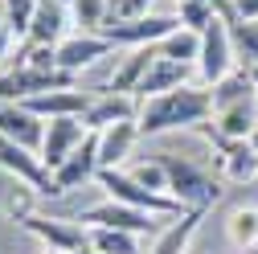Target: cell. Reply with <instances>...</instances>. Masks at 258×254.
Masks as SVG:
<instances>
[{"label":"cell","instance_id":"obj_1","mask_svg":"<svg viewBox=\"0 0 258 254\" xmlns=\"http://www.w3.org/2000/svg\"><path fill=\"white\" fill-rule=\"evenodd\" d=\"M213 119V94L201 86H176L164 94H152V99H140V136H164L176 132V127H201Z\"/></svg>","mask_w":258,"mask_h":254},{"label":"cell","instance_id":"obj_2","mask_svg":"<svg viewBox=\"0 0 258 254\" xmlns=\"http://www.w3.org/2000/svg\"><path fill=\"white\" fill-rule=\"evenodd\" d=\"M160 160L168 168V197H176L184 209H213L221 201V180L209 176L205 168H197L192 160L172 156V152H164Z\"/></svg>","mask_w":258,"mask_h":254},{"label":"cell","instance_id":"obj_3","mask_svg":"<svg viewBox=\"0 0 258 254\" xmlns=\"http://www.w3.org/2000/svg\"><path fill=\"white\" fill-rule=\"evenodd\" d=\"M94 184H103L111 201L132 205V209H144V213H152V217H180V213H184V205H180L176 197L152 193V188H144L132 172H123V168H99V180H94Z\"/></svg>","mask_w":258,"mask_h":254},{"label":"cell","instance_id":"obj_4","mask_svg":"<svg viewBox=\"0 0 258 254\" xmlns=\"http://www.w3.org/2000/svg\"><path fill=\"white\" fill-rule=\"evenodd\" d=\"M234 37H230V17H213L201 33V57H197V74L205 86H217L225 74L234 70Z\"/></svg>","mask_w":258,"mask_h":254},{"label":"cell","instance_id":"obj_5","mask_svg":"<svg viewBox=\"0 0 258 254\" xmlns=\"http://www.w3.org/2000/svg\"><path fill=\"white\" fill-rule=\"evenodd\" d=\"M74 86L70 70H33V66H13L0 74V103H29L33 94L45 90H66Z\"/></svg>","mask_w":258,"mask_h":254},{"label":"cell","instance_id":"obj_6","mask_svg":"<svg viewBox=\"0 0 258 254\" xmlns=\"http://www.w3.org/2000/svg\"><path fill=\"white\" fill-rule=\"evenodd\" d=\"M99 132H86V140L53 168V197H66L74 193V188L90 184V180H99Z\"/></svg>","mask_w":258,"mask_h":254},{"label":"cell","instance_id":"obj_7","mask_svg":"<svg viewBox=\"0 0 258 254\" xmlns=\"http://www.w3.org/2000/svg\"><path fill=\"white\" fill-rule=\"evenodd\" d=\"M172 29H180V17H136V21H103L99 25V37H107L111 45H156V41H164Z\"/></svg>","mask_w":258,"mask_h":254},{"label":"cell","instance_id":"obj_8","mask_svg":"<svg viewBox=\"0 0 258 254\" xmlns=\"http://www.w3.org/2000/svg\"><path fill=\"white\" fill-rule=\"evenodd\" d=\"M74 221H82L86 230H94V226H103V230H123V234H148L156 221H152V213H144V209H132V205H119V201H103V205H90V209H82Z\"/></svg>","mask_w":258,"mask_h":254},{"label":"cell","instance_id":"obj_9","mask_svg":"<svg viewBox=\"0 0 258 254\" xmlns=\"http://www.w3.org/2000/svg\"><path fill=\"white\" fill-rule=\"evenodd\" d=\"M25 230L33 234L45 250H53V254H74V250L90 246L86 226H78V221H66V217H41V213H33V217L25 221Z\"/></svg>","mask_w":258,"mask_h":254},{"label":"cell","instance_id":"obj_10","mask_svg":"<svg viewBox=\"0 0 258 254\" xmlns=\"http://www.w3.org/2000/svg\"><path fill=\"white\" fill-rule=\"evenodd\" d=\"M99 99V94H90V90H78V86H66V90H45V94H33L25 107L33 111L37 119H82L90 111V103Z\"/></svg>","mask_w":258,"mask_h":254},{"label":"cell","instance_id":"obj_11","mask_svg":"<svg viewBox=\"0 0 258 254\" xmlns=\"http://www.w3.org/2000/svg\"><path fill=\"white\" fill-rule=\"evenodd\" d=\"M0 136L29 148V152H41L45 140V119H37L25 103H0Z\"/></svg>","mask_w":258,"mask_h":254},{"label":"cell","instance_id":"obj_12","mask_svg":"<svg viewBox=\"0 0 258 254\" xmlns=\"http://www.w3.org/2000/svg\"><path fill=\"white\" fill-rule=\"evenodd\" d=\"M82 140H86V123H82V119H49V123H45L41 152H37V156H41V164L53 172V168L66 160V156H70Z\"/></svg>","mask_w":258,"mask_h":254},{"label":"cell","instance_id":"obj_13","mask_svg":"<svg viewBox=\"0 0 258 254\" xmlns=\"http://www.w3.org/2000/svg\"><path fill=\"white\" fill-rule=\"evenodd\" d=\"M66 25H70V5H61V0H37V13H33L25 45H61L66 41Z\"/></svg>","mask_w":258,"mask_h":254},{"label":"cell","instance_id":"obj_14","mask_svg":"<svg viewBox=\"0 0 258 254\" xmlns=\"http://www.w3.org/2000/svg\"><path fill=\"white\" fill-rule=\"evenodd\" d=\"M115 45L107 41V37H99V33H74V37H66L57 45V66L61 70H70V74H78L82 66H94L99 57H107Z\"/></svg>","mask_w":258,"mask_h":254},{"label":"cell","instance_id":"obj_15","mask_svg":"<svg viewBox=\"0 0 258 254\" xmlns=\"http://www.w3.org/2000/svg\"><path fill=\"white\" fill-rule=\"evenodd\" d=\"M136 115H140V99H136V94H111V90H103L99 99L90 103V111L82 115V123H86V132H103V127L123 123V119H136Z\"/></svg>","mask_w":258,"mask_h":254},{"label":"cell","instance_id":"obj_16","mask_svg":"<svg viewBox=\"0 0 258 254\" xmlns=\"http://www.w3.org/2000/svg\"><path fill=\"white\" fill-rule=\"evenodd\" d=\"M205 213H209V209H184L180 217H172L168 226L156 234V242H152V254H188V242H192V234L201 230Z\"/></svg>","mask_w":258,"mask_h":254},{"label":"cell","instance_id":"obj_17","mask_svg":"<svg viewBox=\"0 0 258 254\" xmlns=\"http://www.w3.org/2000/svg\"><path fill=\"white\" fill-rule=\"evenodd\" d=\"M136 140H140V123L136 119H123V123L103 127V132H99V164L103 168H119L127 156H132Z\"/></svg>","mask_w":258,"mask_h":254},{"label":"cell","instance_id":"obj_18","mask_svg":"<svg viewBox=\"0 0 258 254\" xmlns=\"http://www.w3.org/2000/svg\"><path fill=\"white\" fill-rule=\"evenodd\" d=\"M254 119H258V94H250V99H242V103H230V107H221V111H213V132H217L221 140H250Z\"/></svg>","mask_w":258,"mask_h":254},{"label":"cell","instance_id":"obj_19","mask_svg":"<svg viewBox=\"0 0 258 254\" xmlns=\"http://www.w3.org/2000/svg\"><path fill=\"white\" fill-rule=\"evenodd\" d=\"M152 61H156V45H140V49H132V53L123 57V66L111 74L107 90H111V94H140V82L148 78Z\"/></svg>","mask_w":258,"mask_h":254},{"label":"cell","instance_id":"obj_20","mask_svg":"<svg viewBox=\"0 0 258 254\" xmlns=\"http://www.w3.org/2000/svg\"><path fill=\"white\" fill-rule=\"evenodd\" d=\"M176 86H188V66L168 61V57L156 53V61H152L148 78L140 82V94H136V99H152V94H164V90H176Z\"/></svg>","mask_w":258,"mask_h":254},{"label":"cell","instance_id":"obj_21","mask_svg":"<svg viewBox=\"0 0 258 254\" xmlns=\"http://www.w3.org/2000/svg\"><path fill=\"white\" fill-rule=\"evenodd\" d=\"M156 53L168 57V61H180V66H197L201 57V33H192V29H172L164 41H156Z\"/></svg>","mask_w":258,"mask_h":254},{"label":"cell","instance_id":"obj_22","mask_svg":"<svg viewBox=\"0 0 258 254\" xmlns=\"http://www.w3.org/2000/svg\"><path fill=\"white\" fill-rule=\"evenodd\" d=\"M209 94H213V111H221V107H230V103H242V99H250V94H254L250 66H234V70L225 74L217 86H209Z\"/></svg>","mask_w":258,"mask_h":254},{"label":"cell","instance_id":"obj_23","mask_svg":"<svg viewBox=\"0 0 258 254\" xmlns=\"http://www.w3.org/2000/svg\"><path fill=\"white\" fill-rule=\"evenodd\" d=\"M225 238H230L238 250H254L258 246V209L254 205H238L225 217Z\"/></svg>","mask_w":258,"mask_h":254},{"label":"cell","instance_id":"obj_24","mask_svg":"<svg viewBox=\"0 0 258 254\" xmlns=\"http://www.w3.org/2000/svg\"><path fill=\"white\" fill-rule=\"evenodd\" d=\"M37 201H41L37 188H33V184H25V180H17L9 193H5V217L17 221V226H25V221L37 213Z\"/></svg>","mask_w":258,"mask_h":254},{"label":"cell","instance_id":"obj_25","mask_svg":"<svg viewBox=\"0 0 258 254\" xmlns=\"http://www.w3.org/2000/svg\"><path fill=\"white\" fill-rule=\"evenodd\" d=\"M86 234H90V250H99V254H140L136 234L103 230V226H94V230H86Z\"/></svg>","mask_w":258,"mask_h":254},{"label":"cell","instance_id":"obj_26","mask_svg":"<svg viewBox=\"0 0 258 254\" xmlns=\"http://www.w3.org/2000/svg\"><path fill=\"white\" fill-rule=\"evenodd\" d=\"M37 0H5V33L9 37H29Z\"/></svg>","mask_w":258,"mask_h":254},{"label":"cell","instance_id":"obj_27","mask_svg":"<svg viewBox=\"0 0 258 254\" xmlns=\"http://www.w3.org/2000/svg\"><path fill=\"white\" fill-rule=\"evenodd\" d=\"M230 37H234V49L242 53L246 66H258V21H230Z\"/></svg>","mask_w":258,"mask_h":254},{"label":"cell","instance_id":"obj_28","mask_svg":"<svg viewBox=\"0 0 258 254\" xmlns=\"http://www.w3.org/2000/svg\"><path fill=\"white\" fill-rule=\"evenodd\" d=\"M70 21L82 25V33H99L107 21V0H70Z\"/></svg>","mask_w":258,"mask_h":254},{"label":"cell","instance_id":"obj_29","mask_svg":"<svg viewBox=\"0 0 258 254\" xmlns=\"http://www.w3.org/2000/svg\"><path fill=\"white\" fill-rule=\"evenodd\" d=\"M132 176L144 184V188H152V193H164L168 197V168H164V160H140L136 168H132Z\"/></svg>","mask_w":258,"mask_h":254},{"label":"cell","instance_id":"obj_30","mask_svg":"<svg viewBox=\"0 0 258 254\" xmlns=\"http://www.w3.org/2000/svg\"><path fill=\"white\" fill-rule=\"evenodd\" d=\"M213 17H221V13L213 5H205V0H180V25L192 29V33H205V25Z\"/></svg>","mask_w":258,"mask_h":254},{"label":"cell","instance_id":"obj_31","mask_svg":"<svg viewBox=\"0 0 258 254\" xmlns=\"http://www.w3.org/2000/svg\"><path fill=\"white\" fill-rule=\"evenodd\" d=\"M152 0H107V21H136L148 17Z\"/></svg>","mask_w":258,"mask_h":254},{"label":"cell","instance_id":"obj_32","mask_svg":"<svg viewBox=\"0 0 258 254\" xmlns=\"http://www.w3.org/2000/svg\"><path fill=\"white\" fill-rule=\"evenodd\" d=\"M234 17L238 21H258V0H234Z\"/></svg>","mask_w":258,"mask_h":254},{"label":"cell","instance_id":"obj_33","mask_svg":"<svg viewBox=\"0 0 258 254\" xmlns=\"http://www.w3.org/2000/svg\"><path fill=\"white\" fill-rule=\"evenodd\" d=\"M205 5H213L221 17H230V21H234V0H205Z\"/></svg>","mask_w":258,"mask_h":254},{"label":"cell","instance_id":"obj_34","mask_svg":"<svg viewBox=\"0 0 258 254\" xmlns=\"http://www.w3.org/2000/svg\"><path fill=\"white\" fill-rule=\"evenodd\" d=\"M9 45H13V37H9V33H0V61H5V53H9Z\"/></svg>","mask_w":258,"mask_h":254},{"label":"cell","instance_id":"obj_35","mask_svg":"<svg viewBox=\"0 0 258 254\" xmlns=\"http://www.w3.org/2000/svg\"><path fill=\"white\" fill-rule=\"evenodd\" d=\"M250 148H254V156H258V119H254V132H250Z\"/></svg>","mask_w":258,"mask_h":254},{"label":"cell","instance_id":"obj_36","mask_svg":"<svg viewBox=\"0 0 258 254\" xmlns=\"http://www.w3.org/2000/svg\"><path fill=\"white\" fill-rule=\"evenodd\" d=\"M250 82H254V94H258V66H250Z\"/></svg>","mask_w":258,"mask_h":254},{"label":"cell","instance_id":"obj_37","mask_svg":"<svg viewBox=\"0 0 258 254\" xmlns=\"http://www.w3.org/2000/svg\"><path fill=\"white\" fill-rule=\"evenodd\" d=\"M0 33H5V0H0Z\"/></svg>","mask_w":258,"mask_h":254},{"label":"cell","instance_id":"obj_38","mask_svg":"<svg viewBox=\"0 0 258 254\" xmlns=\"http://www.w3.org/2000/svg\"><path fill=\"white\" fill-rule=\"evenodd\" d=\"M74 254H99V250H90V246H82V250H74Z\"/></svg>","mask_w":258,"mask_h":254},{"label":"cell","instance_id":"obj_39","mask_svg":"<svg viewBox=\"0 0 258 254\" xmlns=\"http://www.w3.org/2000/svg\"><path fill=\"white\" fill-rule=\"evenodd\" d=\"M41 254H53V250H41Z\"/></svg>","mask_w":258,"mask_h":254}]
</instances>
